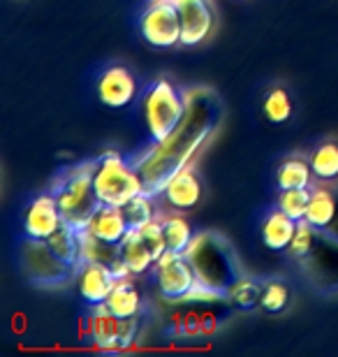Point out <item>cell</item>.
I'll return each mask as SVG.
<instances>
[{
	"label": "cell",
	"instance_id": "21",
	"mask_svg": "<svg viewBox=\"0 0 338 357\" xmlns=\"http://www.w3.org/2000/svg\"><path fill=\"white\" fill-rule=\"evenodd\" d=\"M313 167L311 162L301 155H290L278 165L276 169V185L278 190H292V188H311L313 183Z\"/></svg>",
	"mask_w": 338,
	"mask_h": 357
},
{
	"label": "cell",
	"instance_id": "27",
	"mask_svg": "<svg viewBox=\"0 0 338 357\" xmlns=\"http://www.w3.org/2000/svg\"><path fill=\"white\" fill-rule=\"evenodd\" d=\"M292 302V292H290V285L280 278H269V281L262 283V299H260V306L267 313H283L287 306Z\"/></svg>",
	"mask_w": 338,
	"mask_h": 357
},
{
	"label": "cell",
	"instance_id": "3",
	"mask_svg": "<svg viewBox=\"0 0 338 357\" xmlns=\"http://www.w3.org/2000/svg\"><path fill=\"white\" fill-rule=\"evenodd\" d=\"M93 169H95V160L82 162V165L61 172L52 185L63 220L82 232L86 230L93 213L102 206L98 199L95 185H93Z\"/></svg>",
	"mask_w": 338,
	"mask_h": 357
},
{
	"label": "cell",
	"instance_id": "9",
	"mask_svg": "<svg viewBox=\"0 0 338 357\" xmlns=\"http://www.w3.org/2000/svg\"><path fill=\"white\" fill-rule=\"evenodd\" d=\"M63 223H66V220H63L59 202H56L54 192L49 190L28 202V206L24 209V218H21V225H24L21 230H24V237L28 239L47 241Z\"/></svg>",
	"mask_w": 338,
	"mask_h": 357
},
{
	"label": "cell",
	"instance_id": "15",
	"mask_svg": "<svg viewBox=\"0 0 338 357\" xmlns=\"http://www.w3.org/2000/svg\"><path fill=\"white\" fill-rule=\"evenodd\" d=\"M91 237H95L100 241H107V244H121L125 239V234L130 232V225L125 220V213L121 206H112V204H102L100 209L93 213V218L89 220L86 230Z\"/></svg>",
	"mask_w": 338,
	"mask_h": 357
},
{
	"label": "cell",
	"instance_id": "16",
	"mask_svg": "<svg viewBox=\"0 0 338 357\" xmlns=\"http://www.w3.org/2000/svg\"><path fill=\"white\" fill-rule=\"evenodd\" d=\"M299 220H294L287 216L285 211H280L278 206L276 209H269L264 213L262 223H260V237L262 244L269 248V251H287L292 244V237L297 232Z\"/></svg>",
	"mask_w": 338,
	"mask_h": 357
},
{
	"label": "cell",
	"instance_id": "11",
	"mask_svg": "<svg viewBox=\"0 0 338 357\" xmlns=\"http://www.w3.org/2000/svg\"><path fill=\"white\" fill-rule=\"evenodd\" d=\"M95 93L98 100L109 109H123V107L132 105L139 86L132 75V70L125 66H109L102 70L95 82Z\"/></svg>",
	"mask_w": 338,
	"mask_h": 357
},
{
	"label": "cell",
	"instance_id": "1",
	"mask_svg": "<svg viewBox=\"0 0 338 357\" xmlns=\"http://www.w3.org/2000/svg\"><path fill=\"white\" fill-rule=\"evenodd\" d=\"M222 119V100L211 89L188 91V109L174 132L162 142H153L139 158L135 167L144 181V190L151 195H162L164 185L181 169L190 167L199 149L206 139L218 130Z\"/></svg>",
	"mask_w": 338,
	"mask_h": 357
},
{
	"label": "cell",
	"instance_id": "10",
	"mask_svg": "<svg viewBox=\"0 0 338 357\" xmlns=\"http://www.w3.org/2000/svg\"><path fill=\"white\" fill-rule=\"evenodd\" d=\"M181 17V45L197 47L208 40L215 28V10L211 0H174Z\"/></svg>",
	"mask_w": 338,
	"mask_h": 357
},
{
	"label": "cell",
	"instance_id": "7",
	"mask_svg": "<svg viewBox=\"0 0 338 357\" xmlns=\"http://www.w3.org/2000/svg\"><path fill=\"white\" fill-rule=\"evenodd\" d=\"M137 28L141 40L155 49H174L181 45V17L174 0H151Z\"/></svg>",
	"mask_w": 338,
	"mask_h": 357
},
{
	"label": "cell",
	"instance_id": "24",
	"mask_svg": "<svg viewBox=\"0 0 338 357\" xmlns=\"http://www.w3.org/2000/svg\"><path fill=\"white\" fill-rule=\"evenodd\" d=\"M158 195H151V192H139L137 197H132L130 202L123 204L121 209L125 213V220L130 225V230H139L141 225L151 223V220L160 218V206H158Z\"/></svg>",
	"mask_w": 338,
	"mask_h": 357
},
{
	"label": "cell",
	"instance_id": "8",
	"mask_svg": "<svg viewBox=\"0 0 338 357\" xmlns=\"http://www.w3.org/2000/svg\"><path fill=\"white\" fill-rule=\"evenodd\" d=\"M153 271H155L158 292H160V297L167 299V302H183V299L190 295V290L199 283L188 255H181V253L167 251L155 262Z\"/></svg>",
	"mask_w": 338,
	"mask_h": 357
},
{
	"label": "cell",
	"instance_id": "12",
	"mask_svg": "<svg viewBox=\"0 0 338 357\" xmlns=\"http://www.w3.org/2000/svg\"><path fill=\"white\" fill-rule=\"evenodd\" d=\"M75 283L79 297L84 299L89 306H100L107 304L114 285L118 283V278L114 276V271L102 265V262H93L86 260L77 267L75 271Z\"/></svg>",
	"mask_w": 338,
	"mask_h": 357
},
{
	"label": "cell",
	"instance_id": "28",
	"mask_svg": "<svg viewBox=\"0 0 338 357\" xmlns=\"http://www.w3.org/2000/svg\"><path fill=\"white\" fill-rule=\"evenodd\" d=\"M308 202H311V188H292V190H280L276 206L280 211H285L287 216L294 220H304Z\"/></svg>",
	"mask_w": 338,
	"mask_h": 357
},
{
	"label": "cell",
	"instance_id": "14",
	"mask_svg": "<svg viewBox=\"0 0 338 357\" xmlns=\"http://www.w3.org/2000/svg\"><path fill=\"white\" fill-rule=\"evenodd\" d=\"M118 327L121 318H116L109 311L107 304L91 306V313L86 318V334L93 341L98 351L105 353H118Z\"/></svg>",
	"mask_w": 338,
	"mask_h": 357
},
{
	"label": "cell",
	"instance_id": "18",
	"mask_svg": "<svg viewBox=\"0 0 338 357\" xmlns=\"http://www.w3.org/2000/svg\"><path fill=\"white\" fill-rule=\"evenodd\" d=\"M118 251H121V258H123V262L128 265V269H130L132 276H141V274H146V271H151L155 267L153 255H151L148 246L144 244L139 230L128 232L125 239L118 244Z\"/></svg>",
	"mask_w": 338,
	"mask_h": 357
},
{
	"label": "cell",
	"instance_id": "19",
	"mask_svg": "<svg viewBox=\"0 0 338 357\" xmlns=\"http://www.w3.org/2000/svg\"><path fill=\"white\" fill-rule=\"evenodd\" d=\"M160 223L164 230V239H167V251L181 253V255L188 253V248L192 246V241L197 237L190 220H185V216H181V211H174V213L160 216Z\"/></svg>",
	"mask_w": 338,
	"mask_h": 357
},
{
	"label": "cell",
	"instance_id": "29",
	"mask_svg": "<svg viewBox=\"0 0 338 357\" xmlns=\"http://www.w3.org/2000/svg\"><path fill=\"white\" fill-rule=\"evenodd\" d=\"M315 237H318V230H315L311 223H306V220H299L297 232H294V237H292V244L287 248L290 258L294 260L311 258V253L315 251Z\"/></svg>",
	"mask_w": 338,
	"mask_h": 357
},
{
	"label": "cell",
	"instance_id": "13",
	"mask_svg": "<svg viewBox=\"0 0 338 357\" xmlns=\"http://www.w3.org/2000/svg\"><path fill=\"white\" fill-rule=\"evenodd\" d=\"M202 192H204L202 178H199V174L192 167H185L164 185L160 199L171 211L185 213V211L195 209V206L202 202Z\"/></svg>",
	"mask_w": 338,
	"mask_h": 357
},
{
	"label": "cell",
	"instance_id": "23",
	"mask_svg": "<svg viewBox=\"0 0 338 357\" xmlns=\"http://www.w3.org/2000/svg\"><path fill=\"white\" fill-rule=\"evenodd\" d=\"M308 162L313 167V176L322 183L338 181V142H322L308 155Z\"/></svg>",
	"mask_w": 338,
	"mask_h": 357
},
{
	"label": "cell",
	"instance_id": "4",
	"mask_svg": "<svg viewBox=\"0 0 338 357\" xmlns=\"http://www.w3.org/2000/svg\"><path fill=\"white\" fill-rule=\"evenodd\" d=\"M188 109V93H183L167 77L155 79L144 93V123L151 142H162L174 132Z\"/></svg>",
	"mask_w": 338,
	"mask_h": 357
},
{
	"label": "cell",
	"instance_id": "5",
	"mask_svg": "<svg viewBox=\"0 0 338 357\" xmlns=\"http://www.w3.org/2000/svg\"><path fill=\"white\" fill-rule=\"evenodd\" d=\"M93 185H95L100 204L112 206H123L144 192V181L135 162H128L118 151H105L95 158Z\"/></svg>",
	"mask_w": 338,
	"mask_h": 357
},
{
	"label": "cell",
	"instance_id": "22",
	"mask_svg": "<svg viewBox=\"0 0 338 357\" xmlns=\"http://www.w3.org/2000/svg\"><path fill=\"white\" fill-rule=\"evenodd\" d=\"M47 244L54 248V253L59 255L61 260H66L70 267H75V271L84 262V258H82V230L72 227L70 223H63L59 230L47 239Z\"/></svg>",
	"mask_w": 338,
	"mask_h": 357
},
{
	"label": "cell",
	"instance_id": "6",
	"mask_svg": "<svg viewBox=\"0 0 338 357\" xmlns=\"http://www.w3.org/2000/svg\"><path fill=\"white\" fill-rule=\"evenodd\" d=\"M19 265L28 281L40 288H59L75 278V267L61 260L45 239H28L19 244Z\"/></svg>",
	"mask_w": 338,
	"mask_h": 357
},
{
	"label": "cell",
	"instance_id": "30",
	"mask_svg": "<svg viewBox=\"0 0 338 357\" xmlns=\"http://www.w3.org/2000/svg\"><path fill=\"white\" fill-rule=\"evenodd\" d=\"M139 234H141L144 244L148 246V251H151V255H153L155 262L160 260L164 253H167V239H164V230H162L160 218L151 220V223H146V225H141Z\"/></svg>",
	"mask_w": 338,
	"mask_h": 357
},
{
	"label": "cell",
	"instance_id": "31",
	"mask_svg": "<svg viewBox=\"0 0 338 357\" xmlns=\"http://www.w3.org/2000/svg\"><path fill=\"white\" fill-rule=\"evenodd\" d=\"M141 332V320L139 316L132 318H121V327H118V353L130 351V348L137 344Z\"/></svg>",
	"mask_w": 338,
	"mask_h": 357
},
{
	"label": "cell",
	"instance_id": "25",
	"mask_svg": "<svg viewBox=\"0 0 338 357\" xmlns=\"http://www.w3.org/2000/svg\"><path fill=\"white\" fill-rule=\"evenodd\" d=\"M225 299L229 302V306H234L236 311H253L260 306V299H262V283L255 281V278H248V276H241L232 288L227 290Z\"/></svg>",
	"mask_w": 338,
	"mask_h": 357
},
{
	"label": "cell",
	"instance_id": "26",
	"mask_svg": "<svg viewBox=\"0 0 338 357\" xmlns=\"http://www.w3.org/2000/svg\"><path fill=\"white\" fill-rule=\"evenodd\" d=\"M262 112L271 123H276V126L287 123V121L292 119V112H294L290 93H287L285 89H280V86L271 89L262 100Z\"/></svg>",
	"mask_w": 338,
	"mask_h": 357
},
{
	"label": "cell",
	"instance_id": "20",
	"mask_svg": "<svg viewBox=\"0 0 338 357\" xmlns=\"http://www.w3.org/2000/svg\"><path fill=\"white\" fill-rule=\"evenodd\" d=\"M107 306H109V311L116 318L139 316V311H141V292L135 285L132 276L118 278V283L114 285L109 299H107Z\"/></svg>",
	"mask_w": 338,
	"mask_h": 357
},
{
	"label": "cell",
	"instance_id": "17",
	"mask_svg": "<svg viewBox=\"0 0 338 357\" xmlns=\"http://www.w3.org/2000/svg\"><path fill=\"white\" fill-rule=\"evenodd\" d=\"M338 216V197L334 190L325 188H313L311 190V202H308L306 209V223H311L318 232H327L332 230L334 220Z\"/></svg>",
	"mask_w": 338,
	"mask_h": 357
},
{
	"label": "cell",
	"instance_id": "2",
	"mask_svg": "<svg viewBox=\"0 0 338 357\" xmlns=\"http://www.w3.org/2000/svg\"><path fill=\"white\" fill-rule=\"evenodd\" d=\"M188 260L197 274V281L227 295V290L239 281L241 265L234 248L225 237L215 232H199L188 248Z\"/></svg>",
	"mask_w": 338,
	"mask_h": 357
}]
</instances>
